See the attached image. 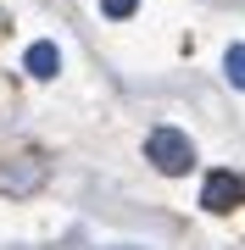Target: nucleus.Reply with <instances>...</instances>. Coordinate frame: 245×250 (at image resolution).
I'll list each match as a JSON object with an SVG mask.
<instances>
[{"instance_id": "1", "label": "nucleus", "mask_w": 245, "mask_h": 250, "mask_svg": "<svg viewBox=\"0 0 245 250\" xmlns=\"http://www.w3.org/2000/svg\"><path fill=\"white\" fill-rule=\"evenodd\" d=\"M145 161L156 172H167V178H184V172L195 167V145H190V134H178V128H151Z\"/></svg>"}, {"instance_id": "2", "label": "nucleus", "mask_w": 245, "mask_h": 250, "mask_svg": "<svg viewBox=\"0 0 245 250\" xmlns=\"http://www.w3.org/2000/svg\"><path fill=\"white\" fill-rule=\"evenodd\" d=\"M245 200V184L234 178V172H206V184H200V206H206V211H234V206Z\"/></svg>"}, {"instance_id": "3", "label": "nucleus", "mask_w": 245, "mask_h": 250, "mask_svg": "<svg viewBox=\"0 0 245 250\" xmlns=\"http://www.w3.org/2000/svg\"><path fill=\"white\" fill-rule=\"evenodd\" d=\"M22 67L34 72V78H56V72H62V50H56L50 39H39V45H28V56H22Z\"/></svg>"}, {"instance_id": "4", "label": "nucleus", "mask_w": 245, "mask_h": 250, "mask_svg": "<svg viewBox=\"0 0 245 250\" xmlns=\"http://www.w3.org/2000/svg\"><path fill=\"white\" fill-rule=\"evenodd\" d=\"M223 78L234 83V89H245V45H228V56H223Z\"/></svg>"}, {"instance_id": "5", "label": "nucleus", "mask_w": 245, "mask_h": 250, "mask_svg": "<svg viewBox=\"0 0 245 250\" xmlns=\"http://www.w3.org/2000/svg\"><path fill=\"white\" fill-rule=\"evenodd\" d=\"M100 11H106V17H134V11H139V0H100Z\"/></svg>"}, {"instance_id": "6", "label": "nucleus", "mask_w": 245, "mask_h": 250, "mask_svg": "<svg viewBox=\"0 0 245 250\" xmlns=\"http://www.w3.org/2000/svg\"><path fill=\"white\" fill-rule=\"evenodd\" d=\"M106 250H139V245H106Z\"/></svg>"}]
</instances>
